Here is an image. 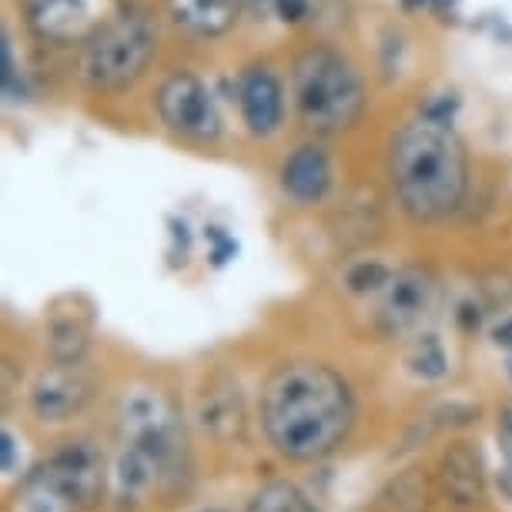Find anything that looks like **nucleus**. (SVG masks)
<instances>
[{"mask_svg": "<svg viewBox=\"0 0 512 512\" xmlns=\"http://www.w3.org/2000/svg\"><path fill=\"white\" fill-rule=\"evenodd\" d=\"M432 496H436V479L412 466L385 482L372 502V512H429Z\"/></svg>", "mask_w": 512, "mask_h": 512, "instance_id": "obj_15", "label": "nucleus"}, {"mask_svg": "<svg viewBox=\"0 0 512 512\" xmlns=\"http://www.w3.org/2000/svg\"><path fill=\"white\" fill-rule=\"evenodd\" d=\"M292 101L308 128L322 134L352 131L365 114V81L335 47L312 44L292 61Z\"/></svg>", "mask_w": 512, "mask_h": 512, "instance_id": "obj_4", "label": "nucleus"}, {"mask_svg": "<svg viewBox=\"0 0 512 512\" xmlns=\"http://www.w3.org/2000/svg\"><path fill=\"white\" fill-rule=\"evenodd\" d=\"M439 312V282L429 268L409 265L392 272L379 292V312H375V325L385 338H422L429 335L425 328Z\"/></svg>", "mask_w": 512, "mask_h": 512, "instance_id": "obj_7", "label": "nucleus"}, {"mask_svg": "<svg viewBox=\"0 0 512 512\" xmlns=\"http://www.w3.org/2000/svg\"><path fill=\"white\" fill-rule=\"evenodd\" d=\"M154 108L168 131H175L178 138L211 144L221 134V114L215 104V94L198 74L175 71L168 74L154 91Z\"/></svg>", "mask_w": 512, "mask_h": 512, "instance_id": "obj_8", "label": "nucleus"}, {"mask_svg": "<svg viewBox=\"0 0 512 512\" xmlns=\"http://www.w3.org/2000/svg\"><path fill=\"white\" fill-rule=\"evenodd\" d=\"M436 492L456 509H476L486 499V469L472 442H452L436 469Z\"/></svg>", "mask_w": 512, "mask_h": 512, "instance_id": "obj_12", "label": "nucleus"}, {"mask_svg": "<svg viewBox=\"0 0 512 512\" xmlns=\"http://www.w3.org/2000/svg\"><path fill=\"white\" fill-rule=\"evenodd\" d=\"M0 84H4V94L11 101H21L27 94V84L14 64V47H11V37L7 34L0 37Z\"/></svg>", "mask_w": 512, "mask_h": 512, "instance_id": "obj_20", "label": "nucleus"}, {"mask_svg": "<svg viewBox=\"0 0 512 512\" xmlns=\"http://www.w3.org/2000/svg\"><path fill=\"white\" fill-rule=\"evenodd\" d=\"M499 442H502V452H506V459L512 462V405L499 412Z\"/></svg>", "mask_w": 512, "mask_h": 512, "instance_id": "obj_24", "label": "nucleus"}, {"mask_svg": "<svg viewBox=\"0 0 512 512\" xmlns=\"http://www.w3.org/2000/svg\"><path fill=\"white\" fill-rule=\"evenodd\" d=\"M24 11L31 31L54 44L81 41L98 27L91 0H24Z\"/></svg>", "mask_w": 512, "mask_h": 512, "instance_id": "obj_13", "label": "nucleus"}, {"mask_svg": "<svg viewBox=\"0 0 512 512\" xmlns=\"http://www.w3.org/2000/svg\"><path fill=\"white\" fill-rule=\"evenodd\" d=\"M492 342H496L499 349H512V315L502 318V322L492 328Z\"/></svg>", "mask_w": 512, "mask_h": 512, "instance_id": "obj_25", "label": "nucleus"}, {"mask_svg": "<svg viewBox=\"0 0 512 512\" xmlns=\"http://www.w3.org/2000/svg\"><path fill=\"white\" fill-rule=\"evenodd\" d=\"M248 512H318L312 496L288 479H272L251 496Z\"/></svg>", "mask_w": 512, "mask_h": 512, "instance_id": "obj_17", "label": "nucleus"}, {"mask_svg": "<svg viewBox=\"0 0 512 512\" xmlns=\"http://www.w3.org/2000/svg\"><path fill=\"white\" fill-rule=\"evenodd\" d=\"M171 21L195 37H221L238 24V0H164Z\"/></svg>", "mask_w": 512, "mask_h": 512, "instance_id": "obj_14", "label": "nucleus"}, {"mask_svg": "<svg viewBox=\"0 0 512 512\" xmlns=\"http://www.w3.org/2000/svg\"><path fill=\"white\" fill-rule=\"evenodd\" d=\"M278 181H282V191L295 201V205H302V208L322 205L335 185L332 158H328V151L322 144L305 141L282 161Z\"/></svg>", "mask_w": 512, "mask_h": 512, "instance_id": "obj_11", "label": "nucleus"}, {"mask_svg": "<svg viewBox=\"0 0 512 512\" xmlns=\"http://www.w3.org/2000/svg\"><path fill=\"white\" fill-rule=\"evenodd\" d=\"M402 4V11H422V7H432V0H399Z\"/></svg>", "mask_w": 512, "mask_h": 512, "instance_id": "obj_27", "label": "nucleus"}, {"mask_svg": "<svg viewBox=\"0 0 512 512\" xmlns=\"http://www.w3.org/2000/svg\"><path fill=\"white\" fill-rule=\"evenodd\" d=\"M389 278L392 272L382 262H359L345 272V288H349L352 295H372V292H382Z\"/></svg>", "mask_w": 512, "mask_h": 512, "instance_id": "obj_19", "label": "nucleus"}, {"mask_svg": "<svg viewBox=\"0 0 512 512\" xmlns=\"http://www.w3.org/2000/svg\"><path fill=\"white\" fill-rule=\"evenodd\" d=\"M509 379H512V359H509Z\"/></svg>", "mask_w": 512, "mask_h": 512, "instance_id": "obj_29", "label": "nucleus"}, {"mask_svg": "<svg viewBox=\"0 0 512 512\" xmlns=\"http://www.w3.org/2000/svg\"><path fill=\"white\" fill-rule=\"evenodd\" d=\"M462 108V98L456 91H442V94H432L429 101L419 108V118L425 121H436V124H446V128H452L456 124V114Z\"/></svg>", "mask_w": 512, "mask_h": 512, "instance_id": "obj_21", "label": "nucleus"}, {"mask_svg": "<svg viewBox=\"0 0 512 512\" xmlns=\"http://www.w3.org/2000/svg\"><path fill=\"white\" fill-rule=\"evenodd\" d=\"M238 111L245 128L255 138H268L282 128L285 121V88L278 81V74L268 64H248L238 74Z\"/></svg>", "mask_w": 512, "mask_h": 512, "instance_id": "obj_10", "label": "nucleus"}, {"mask_svg": "<svg viewBox=\"0 0 512 512\" xmlns=\"http://www.w3.org/2000/svg\"><path fill=\"white\" fill-rule=\"evenodd\" d=\"M118 462H114V496L124 506L148 502L151 492H168L188 476L185 432L175 405L158 389L124 392L118 402Z\"/></svg>", "mask_w": 512, "mask_h": 512, "instance_id": "obj_3", "label": "nucleus"}, {"mask_svg": "<svg viewBox=\"0 0 512 512\" xmlns=\"http://www.w3.org/2000/svg\"><path fill=\"white\" fill-rule=\"evenodd\" d=\"M262 432L288 462H322L345 446L355 425V392L328 362L288 359L262 385Z\"/></svg>", "mask_w": 512, "mask_h": 512, "instance_id": "obj_1", "label": "nucleus"}, {"mask_svg": "<svg viewBox=\"0 0 512 512\" xmlns=\"http://www.w3.org/2000/svg\"><path fill=\"white\" fill-rule=\"evenodd\" d=\"M94 399V375L84 362H51L31 382L27 402L41 422H71Z\"/></svg>", "mask_w": 512, "mask_h": 512, "instance_id": "obj_9", "label": "nucleus"}, {"mask_svg": "<svg viewBox=\"0 0 512 512\" xmlns=\"http://www.w3.org/2000/svg\"><path fill=\"white\" fill-rule=\"evenodd\" d=\"M268 4L278 14V21L285 24H302L312 14V0H268Z\"/></svg>", "mask_w": 512, "mask_h": 512, "instance_id": "obj_23", "label": "nucleus"}, {"mask_svg": "<svg viewBox=\"0 0 512 512\" xmlns=\"http://www.w3.org/2000/svg\"><path fill=\"white\" fill-rule=\"evenodd\" d=\"M205 512H231V509H205Z\"/></svg>", "mask_w": 512, "mask_h": 512, "instance_id": "obj_28", "label": "nucleus"}, {"mask_svg": "<svg viewBox=\"0 0 512 512\" xmlns=\"http://www.w3.org/2000/svg\"><path fill=\"white\" fill-rule=\"evenodd\" d=\"M205 238L211 241V251H208V258H211V265H215V268L228 265L231 258L238 255V241L231 238L225 228H218V225H208V228H205Z\"/></svg>", "mask_w": 512, "mask_h": 512, "instance_id": "obj_22", "label": "nucleus"}, {"mask_svg": "<svg viewBox=\"0 0 512 512\" xmlns=\"http://www.w3.org/2000/svg\"><path fill=\"white\" fill-rule=\"evenodd\" d=\"M47 349H51V362H84L91 349V318L81 312H51Z\"/></svg>", "mask_w": 512, "mask_h": 512, "instance_id": "obj_16", "label": "nucleus"}, {"mask_svg": "<svg viewBox=\"0 0 512 512\" xmlns=\"http://www.w3.org/2000/svg\"><path fill=\"white\" fill-rule=\"evenodd\" d=\"M0 449H4V472H14V436H11V429L0 432Z\"/></svg>", "mask_w": 512, "mask_h": 512, "instance_id": "obj_26", "label": "nucleus"}, {"mask_svg": "<svg viewBox=\"0 0 512 512\" xmlns=\"http://www.w3.org/2000/svg\"><path fill=\"white\" fill-rule=\"evenodd\" d=\"M111 479L104 449L91 439H71L31 472L24 506L27 512H94L108 496Z\"/></svg>", "mask_w": 512, "mask_h": 512, "instance_id": "obj_5", "label": "nucleus"}, {"mask_svg": "<svg viewBox=\"0 0 512 512\" xmlns=\"http://www.w3.org/2000/svg\"><path fill=\"white\" fill-rule=\"evenodd\" d=\"M389 185L399 208L419 225L456 215L469 191V154L456 128L412 118L389 141Z\"/></svg>", "mask_w": 512, "mask_h": 512, "instance_id": "obj_2", "label": "nucleus"}, {"mask_svg": "<svg viewBox=\"0 0 512 512\" xmlns=\"http://www.w3.org/2000/svg\"><path fill=\"white\" fill-rule=\"evenodd\" d=\"M409 369L419 375V379H442V375L449 372V355L436 335L415 338L412 352H409Z\"/></svg>", "mask_w": 512, "mask_h": 512, "instance_id": "obj_18", "label": "nucleus"}, {"mask_svg": "<svg viewBox=\"0 0 512 512\" xmlns=\"http://www.w3.org/2000/svg\"><path fill=\"white\" fill-rule=\"evenodd\" d=\"M158 51V24L144 11H121L84 37L77 74L91 91H121L134 84Z\"/></svg>", "mask_w": 512, "mask_h": 512, "instance_id": "obj_6", "label": "nucleus"}]
</instances>
